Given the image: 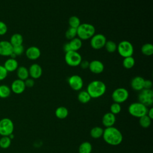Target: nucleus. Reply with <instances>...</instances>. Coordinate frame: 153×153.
<instances>
[{
    "label": "nucleus",
    "mask_w": 153,
    "mask_h": 153,
    "mask_svg": "<svg viewBox=\"0 0 153 153\" xmlns=\"http://www.w3.org/2000/svg\"><path fill=\"white\" fill-rule=\"evenodd\" d=\"M135 65V60L133 56L124 57L123 60V66L124 68L130 69Z\"/></svg>",
    "instance_id": "c85d7f7f"
},
{
    "label": "nucleus",
    "mask_w": 153,
    "mask_h": 153,
    "mask_svg": "<svg viewBox=\"0 0 153 153\" xmlns=\"http://www.w3.org/2000/svg\"><path fill=\"white\" fill-rule=\"evenodd\" d=\"M152 87V82L149 79H145L143 88L151 89Z\"/></svg>",
    "instance_id": "ea45409f"
},
{
    "label": "nucleus",
    "mask_w": 153,
    "mask_h": 153,
    "mask_svg": "<svg viewBox=\"0 0 153 153\" xmlns=\"http://www.w3.org/2000/svg\"><path fill=\"white\" fill-rule=\"evenodd\" d=\"M151 120H152L153 118V108H151L150 109H148L147 114H146Z\"/></svg>",
    "instance_id": "37998d69"
},
{
    "label": "nucleus",
    "mask_w": 153,
    "mask_h": 153,
    "mask_svg": "<svg viewBox=\"0 0 153 153\" xmlns=\"http://www.w3.org/2000/svg\"><path fill=\"white\" fill-rule=\"evenodd\" d=\"M8 31V27L5 23L0 20V36L4 35Z\"/></svg>",
    "instance_id": "4c0bfd02"
},
{
    "label": "nucleus",
    "mask_w": 153,
    "mask_h": 153,
    "mask_svg": "<svg viewBox=\"0 0 153 153\" xmlns=\"http://www.w3.org/2000/svg\"><path fill=\"white\" fill-rule=\"evenodd\" d=\"M91 97L86 90H82L79 92L78 94V100L81 103H87L91 100Z\"/></svg>",
    "instance_id": "b1692460"
},
{
    "label": "nucleus",
    "mask_w": 153,
    "mask_h": 153,
    "mask_svg": "<svg viewBox=\"0 0 153 153\" xmlns=\"http://www.w3.org/2000/svg\"><path fill=\"white\" fill-rule=\"evenodd\" d=\"M63 50H64V51H65V53H66V52H68V51H71V48H70V46H69V43L68 42H67V43H66V44H64V45H63Z\"/></svg>",
    "instance_id": "79ce46f5"
},
{
    "label": "nucleus",
    "mask_w": 153,
    "mask_h": 153,
    "mask_svg": "<svg viewBox=\"0 0 153 153\" xmlns=\"http://www.w3.org/2000/svg\"><path fill=\"white\" fill-rule=\"evenodd\" d=\"M92 151V145L87 141L81 143L78 148L79 153H91Z\"/></svg>",
    "instance_id": "a878e982"
},
{
    "label": "nucleus",
    "mask_w": 153,
    "mask_h": 153,
    "mask_svg": "<svg viewBox=\"0 0 153 153\" xmlns=\"http://www.w3.org/2000/svg\"><path fill=\"white\" fill-rule=\"evenodd\" d=\"M69 25L70 27L77 29V27L81 25L80 19L76 16H72L69 19Z\"/></svg>",
    "instance_id": "473e14b6"
},
{
    "label": "nucleus",
    "mask_w": 153,
    "mask_h": 153,
    "mask_svg": "<svg viewBox=\"0 0 153 153\" xmlns=\"http://www.w3.org/2000/svg\"><path fill=\"white\" fill-rule=\"evenodd\" d=\"M129 96L128 90L123 87L117 88L114 90L112 93V99L115 103H122L126 102Z\"/></svg>",
    "instance_id": "1a4fd4ad"
},
{
    "label": "nucleus",
    "mask_w": 153,
    "mask_h": 153,
    "mask_svg": "<svg viewBox=\"0 0 153 153\" xmlns=\"http://www.w3.org/2000/svg\"><path fill=\"white\" fill-rule=\"evenodd\" d=\"M106 42V37L102 33L94 34L90 38V45L94 50H100L104 47Z\"/></svg>",
    "instance_id": "9d476101"
},
{
    "label": "nucleus",
    "mask_w": 153,
    "mask_h": 153,
    "mask_svg": "<svg viewBox=\"0 0 153 153\" xmlns=\"http://www.w3.org/2000/svg\"><path fill=\"white\" fill-rule=\"evenodd\" d=\"M103 129L99 126L93 127L90 132V136L93 139H99L103 136Z\"/></svg>",
    "instance_id": "393cba45"
},
{
    "label": "nucleus",
    "mask_w": 153,
    "mask_h": 153,
    "mask_svg": "<svg viewBox=\"0 0 153 153\" xmlns=\"http://www.w3.org/2000/svg\"><path fill=\"white\" fill-rule=\"evenodd\" d=\"M69 114L68 109L65 106H59L56 108L55 111V115L56 117L60 119L63 120L66 118Z\"/></svg>",
    "instance_id": "5701e85b"
},
{
    "label": "nucleus",
    "mask_w": 153,
    "mask_h": 153,
    "mask_svg": "<svg viewBox=\"0 0 153 153\" xmlns=\"http://www.w3.org/2000/svg\"><path fill=\"white\" fill-rule=\"evenodd\" d=\"M117 51L123 57L132 56L134 53V47L133 44L128 41H121L118 45Z\"/></svg>",
    "instance_id": "39448f33"
},
{
    "label": "nucleus",
    "mask_w": 153,
    "mask_h": 153,
    "mask_svg": "<svg viewBox=\"0 0 153 153\" xmlns=\"http://www.w3.org/2000/svg\"><path fill=\"white\" fill-rule=\"evenodd\" d=\"M103 63L99 60H93L89 62V70L94 74H99L104 71Z\"/></svg>",
    "instance_id": "4468645a"
},
{
    "label": "nucleus",
    "mask_w": 153,
    "mask_h": 153,
    "mask_svg": "<svg viewBox=\"0 0 153 153\" xmlns=\"http://www.w3.org/2000/svg\"><path fill=\"white\" fill-rule=\"evenodd\" d=\"M102 137L106 143L112 146L119 145L123 139L121 132L114 126L106 128L103 130Z\"/></svg>",
    "instance_id": "f257e3e1"
},
{
    "label": "nucleus",
    "mask_w": 153,
    "mask_h": 153,
    "mask_svg": "<svg viewBox=\"0 0 153 153\" xmlns=\"http://www.w3.org/2000/svg\"><path fill=\"white\" fill-rule=\"evenodd\" d=\"M10 42L11 44V45L13 47L22 45L23 42V36L19 33H14L13 35H11L10 38Z\"/></svg>",
    "instance_id": "4be33fe9"
},
{
    "label": "nucleus",
    "mask_w": 153,
    "mask_h": 153,
    "mask_svg": "<svg viewBox=\"0 0 153 153\" xmlns=\"http://www.w3.org/2000/svg\"><path fill=\"white\" fill-rule=\"evenodd\" d=\"M142 53L146 56H151L153 54V45L151 43H146L141 47Z\"/></svg>",
    "instance_id": "cd10ccee"
},
{
    "label": "nucleus",
    "mask_w": 153,
    "mask_h": 153,
    "mask_svg": "<svg viewBox=\"0 0 153 153\" xmlns=\"http://www.w3.org/2000/svg\"><path fill=\"white\" fill-rule=\"evenodd\" d=\"M24 51H25V48L23 45L13 47V53H14L16 56H21L24 53Z\"/></svg>",
    "instance_id": "c9c22d12"
},
{
    "label": "nucleus",
    "mask_w": 153,
    "mask_h": 153,
    "mask_svg": "<svg viewBox=\"0 0 153 153\" xmlns=\"http://www.w3.org/2000/svg\"><path fill=\"white\" fill-rule=\"evenodd\" d=\"M82 60L81 55L78 51H69L65 53V61L69 66L76 67L79 66Z\"/></svg>",
    "instance_id": "423d86ee"
},
{
    "label": "nucleus",
    "mask_w": 153,
    "mask_h": 153,
    "mask_svg": "<svg viewBox=\"0 0 153 153\" xmlns=\"http://www.w3.org/2000/svg\"><path fill=\"white\" fill-rule=\"evenodd\" d=\"M116 121L115 115L112 114L111 112H107L105 114L102 119V124L106 127H110L114 126Z\"/></svg>",
    "instance_id": "a211bd4d"
},
{
    "label": "nucleus",
    "mask_w": 153,
    "mask_h": 153,
    "mask_svg": "<svg viewBox=\"0 0 153 153\" xmlns=\"http://www.w3.org/2000/svg\"><path fill=\"white\" fill-rule=\"evenodd\" d=\"M106 84L102 81L94 80L90 82L87 87V91L91 98L96 99L102 96L106 92Z\"/></svg>",
    "instance_id": "f03ea898"
},
{
    "label": "nucleus",
    "mask_w": 153,
    "mask_h": 153,
    "mask_svg": "<svg viewBox=\"0 0 153 153\" xmlns=\"http://www.w3.org/2000/svg\"><path fill=\"white\" fill-rule=\"evenodd\" d=\"M11 143V139L9 136H2L0 139V148L2 149H7Z\"/></svg>",
    "instance_id": "7c9ffc66"
},
{
    "label": "nucleus",
    "mask_w": 153,
    "mask_h": 153,
    "mask_svg": "<svg viewBox=\"0 0 153 153\" xmlns=\"http://www.w3.org/2000/svg\"><path fill=\"white\" fill-rule=\"evenodd\" d=\"M3 66L8 72H13L18 68L19 63L16 59L10 57L5 61Z\"/></svg>",
    "instance_id": "6ab92c4d"
},
{
    "label": "nucleus",
    "mask_w": 153,
    "mask_h": 153,
    "mask_svg": "<svg viewBox=\"0 0 153 153\" xmlns=\"http://www.w3.org/2000/svg\"><path fill=\"white\" fill-rule=\"evenodd\" d=\"M14 126L13 121L8 118H4L0 120V135L8 136L13 133Z\"/></svg>",
    "instance_id": "0eeeda50"
},
{
    "label": "nucleus",
    "mask_w": 153,
    "mask_h": 153,
    "mask_svg": "<svg viewBox=\"0 0 153 153\" xmlns=\"http://www.w3.org/2000/svg\"><path fill=\"white\" fill-rule=\"evenodd\" d=\"M16 74L18 79L25 81L29 76L28 69L23 66H19L16 70Z\"/></svg>",
    "instance_id": "aec40b11"
},
{
    "label": "nucleus",
    "mask_w": 153,
    "mask_h": 153,
    "mask_svg": "<svg viewBox=\"0 0 153 153\" xmlns=\"http://www.w3.org/2000/svg\"><path fill=\"white\" fill-rule=\"evenodd\" d=\"M148 111V107L139 102L131 103L128 108L129 114L131 116L139 118L146 115Z\"/></svg>",
    "instance_id": "20e7f679"
},
{
    "label": "nucleus",
    "mask_w": 153,
    "mask_h": 153,
    "mask_svg": "<svg viewBox=\"0 0 153 153\" xmlns=\"http://www.w3.org/2000/svg\"><path fill=\"white\" fill-rule=\"evenodd\" d=\"M69 87L74 91H79L84 85L82 78L78 75H73L68 78Z\"/></svg>",
    "instance_id": "9b49d317"
},
{
    "label": "nucleus",
    "mask_w": 153,
    "mask_h": 153,
    "mask_svg": "<svg viewBox=\"0 0 153 153\" xmlns=\"http://www.w3.org/2000/svg\"><path fill=\"white\" fill-rule=\"evenodd\" d=\"M77 36L76 29L73 27H69L65 33V36L67 39L71 40Z\"/></svg>",
    "instance_id": "72a5a7b5"
},
{
    "label": "nucleus",
    "mask_w": 153,
    "mask_h": 153,
    "mask_svg": "<svg viewBox=\"0 0 153 153\" xmlns=\"http://www.w3.org/2000/svg\"><path fill=\"white\" fill-rule=\"evenodd\" d=\"M80 67L83 69H85L87 68H88L89 66V62L87 60H82L80 65H79Z\"/></svg>",
    "instance_id": "a19ab883"
},
{
    "label": "nucleus",
    "mask_w": 153,
    "mask_h": 153,
    "mask_svg": "<svg viewBox=\"0 0 153 153\" xmlns=\"http://www.w3.org/2000/svg\"><path fill=\"white\" fill-rule=\"evenodd\" d=\"M145 79L140 76H136L132 78L130 85L133 90L137 91H140L143 89Z\"/></svg>",
    "instance_id": "f3484780"
},
{
    "label": "nucleus",
    "mask_w": 153,
    "mask_h": 153,
    "mask_svg": "<svg viewBox=\"0 0 153 153\" xmlns=\"http://www.w3.org/2000/svg\"><path fill=\"white\" fill-rule=\"evenodd\" d=\"M121 111V106L120 103H113L110 106V112L114 115H117L119 114Z\"/></svg>",
    "instance_id": "f704fd0d"
},
{
    "label": "nucleus",
    "mask_w": 153,
    "mask_h": 153,
    "mask_svg": "<svg viewBox=\"0 0 153 153\" xmlns=\"http://www.w3.org/2000/svg\"><path fill=\"white\" fill-rule=\"evenodd\" d=\"M24 82H25V84L26 87H28V88H31V87H33V85L35 84L34 79L31 78H28L27 79L25 80Z\"/></svg>",
    "instance_id": "58836bf2"
},
{
    "label": "nucleus",
    "mask_w": 153,
    "mask_h": 153,
    "mask_svg": "<svg viewBox=\"0 0 153 153\" xmlns=\"http://www.w3.org/2000/svg\"><path fill=\"white\" fill-rule=\"evenodd\" d=\"M25 82L23 80L16 79L14 80L11 84V90L16 94H20L24 92L26 89Z\"/></svg>",
    "instance_id": "ddd939ff"
},
{
    "label": "nucleus",
    "mask_w": 153,
    "mask_h": 153,
    "mask_svg": "<svg viewBox=\"0 0 153 153\" xmlns=\"http://www.w3.org/2000/svg\"><path fill=\"white\" fill-rule=\"evenodd\" d=\"M77 36L81 40L90 39L94 34L96 29L94 26L90 23H81L76 29Z\"/></svg>",
    "instance_id": "7ed1b4c3"
},
{
    "label": "nucleus",
    "mask_w": 153,
    "mask_h": 153,
    "mask_svg": "<svg viewBox=\"0 0 153 153\" xmlns=\"http://www.w3.org/2000/svg\"><path fill=\"white\" fill-rule=\"evenodd\" d=\"M41 50L36 46H30L25 51L26 57L31 60H35L41 56Z\"/></svg>",
    "instance_id": "2eb2a0df"
},
{
    "label": "nucleus",
    "mask_w": 153,
    "mask_h": 153,
    "mask_svg": "<svg viewBox=\"0 0 153 153\" xmlns=\"http://www.w3.org/2000/svg\"><path fill=\"white\" fill-rule=\"evenodd\" d=\"M68 43L70 46L71 51H78V50H79L81 48L82 45V40L78 37H75L71 39Z\"/></svg>",
    "instance_id": "412c9836"
},
{
    "label": "nucleus",
    "mask_w": 153,
    "mask_h": 153,
    "mask_svg": "<svg viewBox=\"0 0 153 153\" xmlns=\"http://www.w3.org/2000/svg\"><path fill=\"white\" fill-rule=\"evenodd\" d=\"M11 93V90L9 86L5 84L0 85V98H7L10 96Z\"/></svg>",
    "instance_id": "bb28decb"
},
{
    "label": "nucleus",
    "mask_w": 153,
    "mask_h": 153,
    "mask_svg": "<svg viewBox=\"0 0 153 153\" xmlns=\"http://www.w3.org/2000/svg\"><path fill=\"white\" fill-rule=\"evenodd\" d=\"M28 71L29 76L33 79L39 78L42 74V69L38 63L32 64L28 69Z\"/></svg>",
    "instance_id": "dca6fc26"
},
{
    "label": "nucleus",
    "mask_w": 153,
    "mask_h": 153,
    "mask_svg": "<svg viewBox=\"0 0 153 153\" xmlns=\"http://www.w3.org/2000/svg\"><path fill=\"white\" fill-rule=\"evenodd\" d=\"M13 46L7 40L0 41V56L9 57L13 53Z\"/></svg>",
    "instance_id": "f8f14e48"
},
{
    "label": "nucleus",
    "mask_w": 153,
    "mask_h": 153,
    "mask_svg": "<svg viewBox=\"0 0 153 153\" xmlns=\"http://www.w3.org/2000/svg\"><path fill=\"white\" fill-rule=\"evenodd\" d=\"M8 73L4 66L0 64V81L4 80L7 78Z\"/></svg>",
    "instance_id": "e433bc0d"
},
{
    "label": "nucleus",
    "mask_w": 153,
    "mask_h": 153,
    "mask_svg": "<svg viewBox=\"0 0 153 153\" xmlns=\"http://www.w3.org/2000/svg\"><path fill=\"white\" fill-rule=\"evenodd\" d=\"M151 120H152L147 115H145L139 118V123L140 126L142 127L146 128H148L151 126Z\"/></svg>",
    "instance_id": "c756f323"
},
{
    "label": "nucleus",
    "mask_w": 153,
    "mask_h": 153,
    "mask_svg": "<svg viewBox=\"0 0 153 153\" xmlns=\"http://www.w3.org/2000/svg\"><path fill=\"white\" fill-rule=\"evenodd\" d=\"M104 47L105 48L106 50L108 53H114L115 51H117V45L113 41L109 40V41H106Z\"/></svg>",
    "instance_id": "2f4dec72"
},
{
    "label": "nucleus",
    "mask_w": 153,
    "mask_h": 153,
    "mask_svg": "<svg viewBox=\"0 0 153 153\" xmlns=\"http://www.w3.org/2000/svg\"><path fill=\"white\" fill-rule=\"evenodd\" d=\"M137 99L139 102L146 106H151L153 104V91L152 89L143 88L139 91Z\"/></svg>",
    "instance_id": "6e6552de"
}]
</instances>
